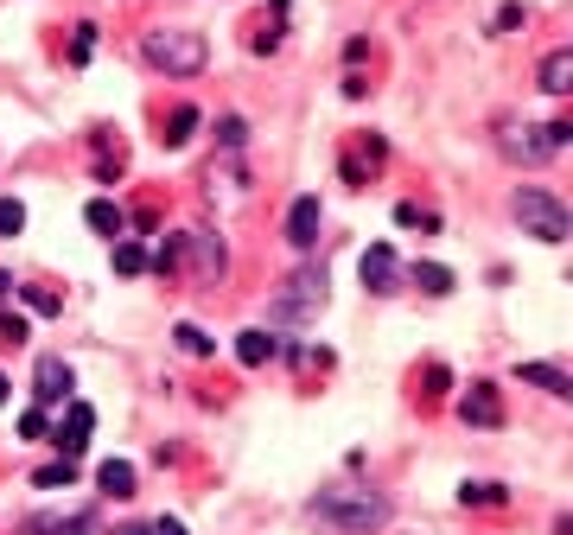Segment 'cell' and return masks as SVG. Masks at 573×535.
<instances>
[{
  "mask_svg": "<svg viewBox=\"0 0 573 535\" xmlns=\"http://www.w3.org/2000/svg\"><path fill=\"white\" fill-rule=\"evenodd\" d=\"M0 344H26V319L20 313H0Z\"/></svg>",
  "mask_w": 573,
  "mask_h": 535,
  "instance_id": "cell-33",
  "label": "cell"
},
{
  "mask_svg": "<svg viewBox=\"0 0 573 535\" xmlns=\"http://www.w3.org/2000/svg\"><path fill=\"white\" fill-rule=\"evenodd\" d=\"M179 268H191L198 287H217L223 281V236L217 230H179Z\"/></svg>",
  "mask_w": 573,
  "mask_h": 535,
  "instance_id": "cell-5",
  "label": "cell"
},
{
  "mask_svg": "<svg viewBox=\"0 0 573 535\" xmlns=\"http://www.w3.org/2000/svg\"><path fill=\"white\" fill-rule=\"evenodd\" d=\"M510 211H516V223H523L529 236H542V243H567V204L554 192H542V185H523V192L510 198Z\"/></svg>",
  "mask_w": 573,
  "mask_h": 535,
  "instance_id": "cell-4",
  "label": "cell"
},
{
  "mask_svg": "<svg viewBox=\"0 0 573 535\" xmlns=\"http://www.w3.org/2000/svg\"><path fill=\"white\" fill-rule=\"evenodd\" d=\"M96 39H102L96 26H77V32H71V64H90V58H96Z\"/></svg>",
  "mask_w": 573,
  "mask_h": 535,
  "instance_id": "cell-28",
  "label": "cell"
},
{
  "mask_svg": "<svg viewBox=\"0 0 573 535\" xmlns=\"http://www.w3.org/2000/svg\"><path fill=\"white\" fill-rule=\"evenodd\" d=\"M542 90L548 96H567L573 90V51H554V58L542 64Z\"/></svg>",
  "mask_w": 573,
  "mask_h": 535,
  "instance_id": "cell-15",
  "label": "cell"
},
{
  "mask_svg": "<svg viewBox=\"0 0 573 535\" xmlns=\"http://www.w3.org/2000/svg\"><path fill=\"white\" fill-rule=\"evenodd\" d=\"M20 223H26V204L20 198H0V236H20Z\"/></svg>",
  "mask_w": 573,
  "mask_h": 535,
  "instance_id": "cell-30",
  "label": "cell"
},
{
  "mask_svg": "<svg viewBox=\"0 0 573 535\" xmlns=\"http://www.w3.org/2000/svg\"><path fill=\"white\" fill-rule=\"evenodd\" d=\"M83 217H90L96 236H121V211H115L109 198H90V211H83Z\"/></svg>",
  "mask_w": 573,
  "mask_h": 535,
  "instance_id": "cell-23",
  "label": "cell"
},
{
  "mask_svg": "<svg viewBox=\"0 0 573 535\" xmlns=\"http://www.w3.org/2000/svg\"><path fill=\"white\" fill-rule=\"evenodd\" d=\"M395 281H402V262H395V249H389V243L363 249V287H370V293H395Z\"/></svg>",
  "mask_w": 573,
  "mask_h": 535,
  "instance_id": "cell-11",
  "label": "cell"
},
{
  "mask_svg": "<svg viewBox=\"0 0 573 535\" xmlns=\"http://www.w3.org/2000/svg\"><path fill=\"white\" fill-rule=\"evenodd\" d=\"M459 421L465 427H497L503 421V395H497V383H472L459 395Z\"/></svg>",
  "mask_w": 573,
  "mask_h": 535,
  "instance_id": "cell-10",
  "label": "cell"
},
{
  "mask_svg": "<svg viewBox=\"0 0 573 535\" xmlns=\"http://www.w3.org/2000/svg\"><path fill=\"white\" fill-rule=\"evenodd\" d=\"M45 434H51V414L45 408H26L20 414V440H45Z\"/></svg>",
  "mask_w": 573,
  "mask_h": 535,
  "instance_id": "cell-29",
  "label": "cell"
},
{
  "mask_svg": "<svg viewBox=\"0 0 573 535\" xmlns=\"http://www.w3.org/2000/svg\"><path fill=\"white\" fill-rule=\"evenodd\" d=\"M287 13H293V0H268V20H262V32H255V58H274V51H281Z\"/></svg>",
  "mask_w": 573,
  "mask_h": 535,
  "instance_id": "cell-13",
  "label": "cell"
},
{
  "mask_svg": "<svg viewBox=\"0 0 573 535\" xmlns=\"http://www.w3.org/2000/svg\"><path fill=\"white\" fill-rule=\"evenodd\" d=\"M287 243H293V249H312V243H319V198H293V211H287Z\"/></svg>",
  "mask_w": 573,
  "mask_h": 535,
  "instance_id": "cell-12",
  "label": "cell"
},
{
  "mask_svg": "<svg viewBox=\"0 0 573 535\" xmlns=\"http://www.w3.org/2000/svg\"><path fill=\"white\" fill-rule=\"evenodd\" d=\"M26 535H90V523L83 516H32Z\"/></svg>",
  "mask_w": 573,
  "mask_h": 535,
  "instance_id": "cell-19",
  "label": "cell"
},
{
  "mask_svg": "<svg viewBox=\"0 0 573 535\" xmlns=\"http://www.w3.org/2000/svg\"><path fill=\"white\" fill-rule=\"evenodd\" d=\"M561 147H567V122H548V128L503 122L497 128V153H503V160H516V166H548Z\"/></svg>",
  "mask_w": 573,
  "mask_h": 535,
  "instance_id": "cell-2",
  "label": "cell"
},
{
  "mask_svg": "<svg viewBox=\"0 0 573 535\" xmlns=\"http://www.w3.org/2000/svg\"><path fill=\"white\" fill-rule=\"evenodd\" d=\"M459 504L465 510H503V504H510V491H503V485H478V478H472V485L459 491Z\"/></svg>",
  "mask_w": 573,
  "mask_h": 535,
  "instance_id": "cell-17",
  "label": "cell"
},
{
  "mask_svg": "<svg viewBox=\"0 0 573 535\" xmlns=\"http://www.w3.org/2000/svg\"><path fill=\"white\" fill-rule=\"evenodd\" d=\"M421 389H427V395H440V389H453V370H440V364H433V370H421Z\"/></svg>",
  "mask_w": 573,
  "mask_h": 535,
  "instance_id": "cell-34",
  "label": "cell"
},
{
  "mask_svg": "<svg viewBox=\"0 0 573 535\" xmlns=\"http://www.w3.org/2000/svg\"><path fill=\"white\" fill-rule=\"evenodd\" d=\"M172 344H179L185 357H211V332H204V325H179V332H172Z\"/></svg>",
  "mask_w": 573,
  "mask_h": 535,
  "instance_id": "cell-27",
  "label": "cell"
},
{
  "mask_svg": "<svg viewBox=\"0 0 573 535\" xmlns=\"http://www.w3.org/2000/svg\"><path fill=\"white\" fill-rule=\"evenodd\" d=\"M96 491L102 497H134V465L128 459H102L96 465Z\"/></svg>",
  "mask_w": 573,
  "mask_h": 535,
  "instance_id": "cell-14",
  "label": "cell"
},
{
  "mask_svg": "<svg viewBox=\"0 0 573 535\" xmlns=\"http://www.w3.org/2000/svg\"><path fill=\"white\" fill-rule=\"evenodd\" d=\"M20 300H26V313H39V319L64 313V300H58V293H45V287H20Z\"/></svg>",
  "mask_w": 573,
  "mask_h": 535,
  "instance_id": "cell-26",
  "label": "cell"
},
{
  "mask_svg": "<svg viewBox=\"0 0 573 535\" xmlns=\"http://www.w3.org/2000/svg\"><path fill=\"white\" fill-rule=\"evenodd\" d=\"M32 395H39V408L71 402V364H64V357H39V364H32Z\"/></svg>",
  "mask_w": 573,
  "mask_h": 535,
  "instance_id": "cell-9",
  "label": "cell"
},
{
  "mask_svg": "<svg viewBox=\"0 0 573 535\" xmlns=\"http://www.w3.org/2000/svg\"><path fill=\"white\" fill-rule=\"evenodd\" d=\"M0 402H7V376H0Z\"/></svg>",
  "mask_w": 573,
  "mask_h": 535,
  "instance_id": "cell-38",
  "label": "cell"
},
{
  "mask_svg": "<svg viewBox=\"0 0 573 535\" xmlns=\"http://www.w3.org/2000/svg\"><path fill=\"white\" fill-rule=\"evenodd\" d=\"M115 172H121V153H115V141H109V134H102V153H96V179L109 185Z\"/></svg>",
  "mask_w": 573,
  "mask_h": 535,
  "instance_id": "cell-31",
  "label": "cell"
},
{
  "mask_svg": "<svg viewBox=\"0 0 573 535\" xmlns=\"http://www.w3.org/2000/svg\"><path fill=\"white\" fill-rule=\"evenodd\" d=\"M153 535H185V523H179V516H160V523H153Z\"/></svg>",
  "mask_w": 573,
  "mask_h": 535,
  "instance_id": "cell-35",
  "label": "cell"
},
{
  "mask_svg": "<svg viewBox=\"0 0 573 535\" xmlns=\"http://www.w3.org/2000/svg\"><path fill=\"white\" fill-rule=\"evenodd\" d=\"M319 516L332 529H382L395 516V504L382 491H325L319 497Z\"/></svg>",
  "mask_w": 573,
  "mask_h": 535,
  "instance_id": "cell-3",
  "label": "cell"
},
{
  "mask_svg": "<svg viewBox=\"0 0 573 535\" xmlns=\"http://www.w3.org/2000/svg\"><path fill=\"white\" fill-rule=\"evenodd\" d=\"M198 122H204L198 109H172V115H166V147H185L191 134H198Z\"/></svg>",
  "mask_w": 573,
  "mask_h": 535,
  "instance_id": "cell-21",
  "label": "cell"
},
{
  "mask_svg": "<svg viewBox=\"0 0 573 535\" xmlns=\"http://www.w3.org/2000/svg\"><path fill=\"white\" fill-rule=\"evenodd\" d=\"M153 268V249H141V243H115V274H128V281H134V274H147Z\"/></svg>",
  "mask_w": 573,
  "mask_h": 535,
  "instance_id": "cell-20",
  "label": "cell"
},
{
  "mask_svg": "<svg viewBox=\"0 0 573 535\" xmlns=\"http://www.w3.org/2000/svg\"><path fill=\"white\" fill-rule=\"evenodd\" d=\"M141 58L153 64V71H166V77H198L211 51H204L198 32H172V26H160V32H147V39H141Z\"/></svg>",
  "mask_w": 573,
  "mask_h": 535,
  "instance_id": "cell-1",
  "label": "cell"
},
{
  "mask_svg": "<svg viewBox=\"0 0 573 535\" xmlns=\"http://www.w3.org/2000/svg\"><path fill=\"white\" fill-rule=\"evenodd\" d=\"M242 141H249V122H242V115H223L217 122V153H242Z\"/></svg>",
  "mask_w": 573,
  "mask_h": 535,
  "instance_id": "cell-25",
  "label": "cell"
},
{
  "mask_svg": "<svg viewBox=\"0 0 573 535\" xmlns=\"http://www.w3.org/2000/svg\"><path fill=\"white\" fill-rule=\"evenodd\" d=\"M516 376L535 383V389H548V395H567V370H561V364H523Z\"/></svg>",
  "mask_w": 573,
  "mask_h": 535,
  "instance_id": "cell-18",
  "label": "cell"
},
{
  "mask_svg": "<svg viewBox=\"0 0 573 535\" xmlns=\"http://www.w3.org/2000/svg\"><path fill=\"white\" fill-rule=\"evenodd\" d=\"M274 351H281V344H274L268 332H242V338H236V364H249V370H255V364H268Z\"/></svg>",
  "mask_w": 573,
  "mask_h": 535,
  "instance_id": "cell-16",
  "label": "cell"
},
{
  "mask_svg": "<svg viewBox=\"0 0 573 535\" xmlns=\"http://www.w3.org/2000/svg\"><path fill=\"white\" fill-rule=\"evenodd\" d=\"M319 313H325V268L306 262V268L287 281V293L274 300V319H293V325H300V319H319Z\"/></svg>",
  "mask_w": 573,
  "mask_h": 535,
  "instance_id": "cell-6",
  "label": "cell"
},
{
  "mask_svg": "<svg viewBox=\"0 0 573 535\" xmlns=\"http://www.w3.org/2000/svg\"><path fill=\"white\" fill-rule=\"evenodd\" d=\"M90 434H96V408H90V402H64V421H58V453H64V459H77L83 446H90Z\"/></svg>",
  "mask_w": 573,
  "mask_h": 535,
  "instance_id": "cell-8",
  "label": "cell"
},
{
  "mask_svg": "<svg viewBox=\"0 0 573 535\" xmlns=\"http://www.w3.org/2000/svg\"><path fill=\"white\" fill-rule=\"evenodd\" d=\"M115 535H153V529H147V523H121Z\"/></svg>",
  "mask_w": 573,
  "mask_h": 535,
  "instance_id": "cell-36",
  "label": "cell"
},
{
  "mask_svg": "<svg viewBox=\"0 0 573 535\" xmlns=\"http://www.w3.org/2000/svg\"><path fill=\"white\" fill-rule=\"evenodd\" d=\"M71 478H77V459H51V465L32 472V485H39V491H58V485H71Z\"/></svg>",
  "mask_w": 573,
  "mask_h": 535,
  "instance_id": "cell-22",
  "label": "cell"
},
{
  "mask_svg": "<svg viewBox=\"0 0 573 535\" xmlns=\"http://www.w3.org/2000/svg\"><path fill=\"white\" fill-rule=\"evenodd\" d=\"M382 160H389V141H382V134H357V141L338 153V172H344V185H370L382 172Z\"/></svg>",
  "mask_w": 573,
  "mask_h": 535,
  "instance_id": "cell-7",
  "label": "cell"
},
{
  "mask_svg": "<svg viewBox=\"0 0 573 535\" xmlns=\"http://www.w3.org/2000/svg\"><path fill=\"white\" fill-rule=\"evenodd\" d=\"M414 287H421V293H453V268L421 262V268H414Z\"/></svg>",
  "mask_w": 573,
  "mask_h": 535,
  "instance_id": "cell-24",
  "label": "cell"
},
{
  "mask_svg": "<svg viewBox=\"0 0 573 535\" xmlns=\"http://www.w3.org/2000/svg\"><path fill=\"white\" fill-rule=\"evenodd\" d=\"M395 223H408V230H440V223H433L421 204H395Z\"/></svg>",
  "mask_w": 573,
  "mask_h": 535,
  "instance_id": "cell-32",
  "label": "cell"
},
{
  "mask_svg": "<svg viewBox=\"0 0 573 535\" xmlns=\"http://www.w3.org/2000/svg\"><path fill=\"white\" fill-rule=\"evenodd\" d=\"M7 293H13V274H0V300H7Z\"/></svg>",
  "mask_w": 573,
  "mask_h": 535,
  "instance_id": "cell-37",
  "label": "cell"
}]
</instances>
